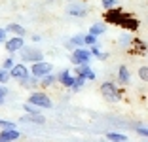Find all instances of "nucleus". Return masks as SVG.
I'll return each mask as SVG.
<instances>
[{"label":"nucleus","instance_id":"obj_1","mask_svg":"<svg viewBox=\"0 0 148 142\" xmlns=\"http://www.w3.org/2000/svg\"><path fill=\"white\" fill-rule=\"evenodd\" d=\"M99 91H101V95H103L106 100H110V102H116V100H120L123 97V91L120 89L114 82H103Z\"/></svg>","mask_w":148,"mask_h":142},{"label":"nucleus","instance_id":"obj_2","mask_svg":"<svg viewBox=\"0 0 148 142\" xmlns=\"http://www.w3.org/2000/svg\"><path fill=\"white\" fill-rule=\"evenodd\" d=\"M93 55L89 51V47H76L72 53H70V63L74 66L76 65H91Z\"/></svg>","mask_w":148,"mask_h":142},{"label":"nucleus","instance_id":"obj_3","mask_svg":"<svg viewBox=\"0 0 148 142\" xmlns=\"http://www.w3.org/2000/svg\"><path fill=\"white\" fill-rule=\"evenodd\" d=\"M29 102L31 104H36V106H40L44 110V108H46V110H49V108H53V100L49 99L48 95L44 93V91H32L31 95H29Z\"/></svg>","mask_w":148,"mask_h":142},{"label":"nucleus","instance_id":"obj_4","mask_svg":"<svg viewBox=\"0 0 148 142\" xmlns=\"http://www.w3.org/2000/svg\"><path fill=\"white\" fill-rule=\"evenodd\" d=\"M19 55H21V61L31 63V65L32 63H38V61H44V53L34 46H25L21 51H19Z\"/></svg>","mask_w":148,"mask_h":142},{"label":"nucleus","instance_id":"obj_5","mask_svg":"<svg viewBox=\"0 0 148 142\" xmlns=\"http://www.w3.org/2000/svg\"><path fill=\"white\" fill-rule=\"evenodd\" d=\"M129 13L127 12H123L120 6L118 8H112V10H106V15H105V19H106V23L108 25H116V27H120L123 23V19L127 17Z\"/></svg>","mask_w":148,"mask_h":142},{"label":"nucleus","instance_id":"obj_6","mask_svg":"<svg viewBox=\"0 0 148 142\" xmlns=\"http://www.w3.org/2000/svg\"><path fill=\"white\" fill-rule=\"evenodd\" d=\"M87 12H89V8L84 2H70L66 6V15H70V17H86Z\"/></svg>","mask_w":148,"mask_h":142},{"label":"nucleus","instance_id":"obj_7","mask_svg":"<svg viewBox=\"0 0 148 142\" xmlns=\"http://www.w3.org/2000/svg\"><path fill=\"white\" fill-rule=\"evenodd\" d=\"M4 47H6V51H8L10 55H13V53H19L23 47H25V40H23V36H12V38L6 40Z\"/></svg>","mask_w":148,"mask_h":142},{"label":"nucleus","instance_id":"obj_8","mask_svg":"<svg viewBox=\"0 0 148 142\" xmlns=\"http://www.w3.org/2000/svg\"><path fill=\"white\" fill-rule=\"evenodd\" d=\"M53 70L51 63L48 61H38V63H32L31 65V74L32 76H38V78H44L46 74H49Z\"/></svg>","mask_w":148,"mask_h":142},{"label":"nucleus","instance_id":"obj_9","mask_svg":"<svg viewBox=\"0 0 148 142\" xmlns=\"http://www.w3.org/2000/svg\"><path fill=\"white\" fill-rule=\"evenodd\" d=\"M10 74H12L13 80H17V82H21V80H25V78L31 76V68L25 65V63H15V66H13L12 70H10Z\"/></svg>","mask_w":148,"mask_h":142},{"label":"nucleus","instance_id":"obj_10","mask_svg":"<svg viewBox=\"0 0 148 142\" xmlns=\"http://www.w3.org/2000/svg\"><path fill=\"white\" fill-rule=\"evenodd\" d=\"M74 74H76V76H84L87 82H93L97 78V74H95V70L91 68V65H76L74 66Z\"/></svg>","mask_w":148,"mask_h":142},{"label":"nucleus","instance_id":"obj_11","mask_svg":"<svg viewBox=\"0 0 148 142\" xmlns=\"http://www.w3.org/2000/svg\"><path fill=\"white\" fill-rule=\"evenodd\" d=\"M57 80H59V83H61L63 87L70 89V87H72V83H74V80H76V74L70 72L69 68H65V70H61V72L57 74Z\"/></svg>","mask_w":148,"mask_h":142},{"label":"nucleus","instance_id":"obj_12","mask_svg":"<svg viewBox=\"0 0 148 142\" xmlns=\"http://www.w3.org/2000/svg\"><path fill=\"white\" fill-rule=\"evenodd\" d=\"M120 27H122L123 30H127V32H135V30H139L140 23H139V19H137L133 13H129V15L123 19V23H122Z\"/></svg>","mask_w":148,"mask_h":142},{"label":"nucleus","instance_id":"obj_13","mask_svg":"<svg viewBox=\"0 0 148 142\" xmlns=\"http://www.w3.org/2000/svg\"><path fill=\"white\" fill-rule=\"evenodd\" d=\"M65 47L70 49V51H74L76 47H86V34H74L72 38H69Z\"/></svg>","mask_w":148,"mask_h":142},{"label":"nucleus","instance_id":"obj_14","mask_svg":"<svg viewBox=\"0 0 148 142\" xmlns=\"http://www.w3.org/2000/svg\"><path fill=\"white\" fill-rule=\"evenodd\" d=\"M0 137L8 142H15L21 138V133L17 131V127H12V129H0Z\"/></svg>","mask_w":148,"mask_h":142},{"label":"nucleus","instance_id":"obj_15","mask_svg":"<svg viewBox=\"0 0 148 142\" xmlns=\"http://www.w3.org/2000/svg\"><path fill=\"white\" fill-rule=\"evenodd\" d=\"M19 121H23V123H36V125H42V123H46V117L42 116V112H40V114H27V112H25V116H23Z\"/></svg>","mask_w":148,"mask_h":142},{"label":"nucleus","instance_id":"obj_16","mask_svg":"<svg viewBox=\"0 0 148 142\" xmlns=\"http://www.w3.org/2000/svg\"><path fill=\"white\" fill-rule=\"evenodd\" d=\"M118 82L122 83V85H127V83L131 82L129 68H127L125 65H120V68H118Z\"/></svg>","mask_w":148,"mask_h":142},{"label":"nucleus","instance_id":"obj_17","mask_svg":"<svg viewBox=\"0 0 148 142\" xmlns=\"http://www.w3.org/2000/svg\"><path fill=\"white\" fill-rule=\"evenodd\" d=\"M6 29H8V32L12 36H23V38L27 36V29L23 25H19V23H10Z\"/></svg>","mask_w":148,"mask_h":142},{"label":"nucleus","instance_id":"obj_18","mask_svg":"<svg viewBox=\"0 0 148 142\" xmlns=\"http://www.w3.org/2000/svg\"><path fill=\"white\" fill-rule=\"evenodd\" d=\"M19 85L21 87H29V89H34V87H38L40 85V78L38 76H29V78H25V80H21L19 82Z\"/></svg>","mask_w":148,"mask_h":142},{"label":"nucleus","instance_id":"obj_19","mask_svg":"<svg viewBox=\"0 0 148 142\" xmlns=\"http://www.w3.org/2000/svg\"><path fill=\"white\" fill-rule=\"evenodd\" d=\"M133 40H135V36L131 34V32H127V30H125V32H123V34L120 36V40H118V42H120V46H122L123 49H129V47L133 46Z\"/></svg>","mask_w":148,"mask_h":142},{"label":"nucleus","instance_id":"obj_20","mask_svg":"<svg viewBox=\"0 0 148 142\" xmlns=\"http://www.w3.org/2000/svg\"><path fill=\"white\" fill-rule=\"evenodd\" d=\"M55 82H59V80H57V74H53V72H49V74H46L44 78H40V85H42V87H49V85H53Z\"/></svg>","mask_w":148,"mask_h":142},{"label":"nucleus","instance_id":"obj_21","mask_svg":"<svg viewBox=\"0 0 148 142\" xmlns=\"http://www.w3.org/2000/svg\"><path fill=\"white\" fill-rule=\"evenodd\" d=\"M106 140H110V142H127L129 138L123 133H114V131H110V133H106Z\"/></svg>","mask_w":148,"mask_h":142},{"label":"nucleus","instance_id":"obj_22","mask_svg":"<svg viewBox=\"0 0 148 142\" xmlns=\"http://www.w3.org/2000/svg\"><path fill=\"white\" fill-rule=\"evenodd\" d=\"M131 49H135L137 53H144L148 49V44L144 42V40H140V38H137L135 36V40H133V46H131Z\"/></svg>","mask_w":148,"mask_h":142},{"label":"nucleus","instance_id":"obj_23","mask_svg":"<svg viewBox=\"0 0 148 142\" xmlns=\"http://www.w3.org/2000/svg\"><path fill=\"white\" fill-rule=\"evenodd\" d=\"M89 32L95 36H101L106 32V23H93L91 27H89Z\"/></svg>","mask_w":148,"mask_h":142},{"label":"nucleus","instance_id":"obj_24","mask_svg":"<svg viewBox=\"0 0 148 142\" xmlns=\"http://www.w3.org/2000/svg\"><path fill=\"white\" fill-rule=\"evenodd\" d=\"M86 78L84 76H76V80H74V83H72V87H70L69 91H72V93H76V91H82L84 89V85H86Z\"/></svg>","mask_w":148,"mask_h":142},{"label":"nucleus","instance_id":"obj_25","mask_svg":"<svg viewBox=\"0 0 148 142\" xmlns=\"http://www.w3.org/2000/svg\"><path fill=\"white\" fill-rule=\"evenodd\" d=\"M23 110H25L27 114H40V110H42V108L36 106V104H31L29 100H27V102L23 104Z\"/></svg>","mask_w":148,"mask_h":142},{"label":"nucleus","instance_id":"obj_26","mask_svg":"<svg viewBox=\"0 0 148 142\" xmlns=\"http://www.w3.org/2000/svg\"><path fill=\"white\" fill-rule=\"evenodd\" d=\"M101 6H103V10H112V8H118L120 6V0H101Z\"/></svg>","mask_w":148,"mask_h":142},{"label":"nucleus","instance_id":"obj_27","mask_svg":"<svg viewBox=\"0 0 148 142\" xmlns=\"http://www.w3.org/2000/svg\"><path fill=\"white\" fill-rule=\"evenodd\" d=\"M10 80H12L10 70H6V68H2V66H0V83H8Z\"/></svg>","mask_w":148,"mask_h":142},{"label":"nucleus","instance_id":"obj_28","mask_svg":"<svg viewBox=\"0 0 148 142\" xmlns=\"http://www.w3.org/2000/svg\"><path fill=\"white\" fill-rule=\"evenodd\" d=\"M135 131H137V134H140V137H148V125H144V123H137Z\"/></svg>","mask_w":148,"mask_h":142},{"label":"nucleus","instance_id":"obj_29","mask_svg":"<svg viewBox=\"0 0 148 142\" xmlns=\"http://www.w3.org/2000/svg\"><path fill=\"white\" fill-rule=\"evenodd\" d=\"M137 76H139V80H143V82L148 83V66H140V68L137 70Z\"/></svg>","mask_w":148,"mask_h":142},{"label":"nucleus","instance_id":"obj_30","mask_svg":"<svg viewBox=\"0 0 148 142\" xmlns=\"http://www.w3.org/2000/svg\"><path fill=\"white\" fill-rule=\"evenodd\" d=\"M97 38H99V36L91 34V32H87V34H86V47H89V46H95V44H97Z\"/></svg>","mask_w":148,"mask_h":142},{"label":"nucleus","instance_id":"obj_31","mask_svg":"<svg viewBox=\"0 0 148 142\" xmlns=\"http://www.w3.org/2000/svg\"><path fill=\"white\" fill-rule=\"evenodd\" d=\"M13 66H15V59H13V57H8V59H4V63H2V68L12 70Z\"/></svg>","mask_w":148,"mask_h":142},{"label":"nucleus","instance_id":"obj_32","mask_svg":"<svg viewBox=\"0 0 148 142\" xmlns=\"http://www.w3.org/2000/svg\"><path fill=\"white\" fill-rule=\"evenodd\" d=\"M89 51H91V55L95 57V59L101 55V53H103V51H101V46H99V44H95V46H89Z\"/></svg>","mask_w":148,"mask_h":142},{"label":"nucleus","instance_id":"obj_33","mask_svg":"<svg viewBox=\"0 0 148 142\" xmlns=\"http://www.w3.org/2000/svg\"><path fill=\"white\" fill-rule=\"evenodd\" d=\"M12 127H15V123H13V121L0 119V129H12Z\"/></svg>","mask_w":148,"mask_h":142},{"label":"nucleus","instance_id":"obj_34","mask_svg":"<svg viewBox=\"0 0 148 142\" xmlns=\"http://www.w3.org/2000/svg\"><path fill=\"white\" fill-rule=\"evenodd\" d=\"M8 29H0V44H6V40H8Z\"/></svg>","mask_w":148,"mask_h":142},{"label":"nucleus","instance_id":"obj_35","mask_svg":"<svg viewBox=\"0 0 148 142\" xmlns=\"http://www.w3.org/2000/svg\"><path fill=\"white\" fill-rule=\"evenodd\" d=\"M10 91H8V87H6V83H0V97H6Z\"/></svg>","mask_w":148,"mask_h":142},{"label":"nucleus","instance_id":"obj_36","mask_svg":"<svg viewBox=\"0 0 148 142\" xmlns=\"http://www.w3.org/2000/svg\"><path fill=\"white\" fill-rule=\"evenodd\" d=\"M31 40H32V42H40V40H42V36H40V34H32Z\"/></svg>","mask_w":148,"mask_h":142},{"label":"nucleus","instance_id":"obj_37","mask_svg":"<svg viewBox=\"0 0 148 142\" xmlns=\"http://www.w3.org/2000/svg\"><path fill=\"white\" fill-rule=\"evenodd\" d=\"M97 59H99V61H106V59H108V53H101Z\"/></svg>","mask_w":148,"mask_h":142},{"label":"nucleus","instance_id":"obj_38","mask_svg":"<svg viewBox=\"0 0 148 142\" xmlns=\"http://www.w3.org/2000/svg\"><path fill=\"white\" fill-rule=\"evenodd\" d=\"M4 99L6 97H0V106H4Z\"/></svg>","mask_w":148,"mask_h":142},{"label":"nucleus","instance_id":"obj_39","mask_svg":"<svg viewBox=\"0 0 148 142\" xmlns=\"http://www.w3.org/2000/svg\"><path fill=\"white\" fill-rule=\"evenodd\" d=\"M0 142H8V140H4V138H2V137H0Z\"/></svg>","mask_w":148,"mask_h":142},{"label":"nucleus","instance_id":"obj_40","mask_svg":"<svg viewBox=\"0 0 148 142\" xmlns=\"http://www.w3.org/2000/svg\"><path fill=\"white\" fill-rule=\"evenodd\" d=\"M48 2H53V0H48Z\"/></svg>","mask_w":148,"mask_h":142}]
</instances>
